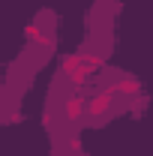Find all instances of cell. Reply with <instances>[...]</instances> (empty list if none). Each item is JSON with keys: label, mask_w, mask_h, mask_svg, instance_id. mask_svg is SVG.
I'll use <instances>...</instances> for the list:
<instances>
[{"label": "cell", "mask_w": 153, "mask_h": 156, "mask_svg": "<svg viewBox=\"0 0 153 156\" xmlns=\"http://www.w3.org/2000/svg\"><path fill=\"white\" fill-rule=\"evenodd\" d=\"M114 96H117V93L111 90V87H102L99 93H93V96L87 99L84 111H87L90 117H96V120H99V117H105L111 108H114Z\"/></svg>", "instance_id": "obj_1"}, {"label": "cell", "mask_w": 153, "mask_h": 156, "mask_svg": "<svg viewBox=\"0 0 153 156\" xmlns=\"http://www.w3.org/2000/svg\"><path fill=\"white\" fill-rule=\"evenodd\" d=\"M84 105H87V99L81 96V93H72V96L66 99V108H63V114H66V120H81V114H84Z\"/></svg>", "instance_id": "obj_2"}, {"label": "cell", "mask_w": 153, "mask_h": 156, "mask_svg": "<svg viewBox=\"0 0 153 156\" xmlns=\"http://www.w3.org/2000/svg\"><path fill=\"white\" fill-rule=\"evenodd\" d=\"M114 93H123V96H129V99L141 96V81H138V78H120L117 87H114Z\"/></svg>", "instance_id": "obj_3"}, {"label": "cell", "mask_w": 153, "mask_h": 156, "mask_svg": "<svg viewBox=\"0 0 153 156\" xmlns=\"http://www.w3.org/2000/svg\"><path fill=\"white\" fill-rule=\"evenodd\" d=\"M60 66H63V72H66V75H72V72L78 69V54H66Z\"/></svg>", "instance_id": "obj_4"}, {"label": "cell", "mask_w": 153, "mask_h": 156, "mask_svg": "<svg viewBox=\"0 0 153 156\" xmlns=\"http://www.w3.org/2000/svg\"><path fill=\"white\" fill-rule=\"evenodd\" d=\"M0 120H3V111H0Z\"/></svg>", "instance_id": "obj_5"}, {"label": "cell", "mask_w": 153, "mask_h": 156, "mask_svg": "<svg viewBox=\"0 0 153 156\" xmlns=\"http://www.w3.org/2000/svg\"><path fill=\"white\" fill-rule=\"evenodd\" d=\"M78 156H84V153H78Z\"/></svg>", "instance_id": "obj_6"}]
</instances>
